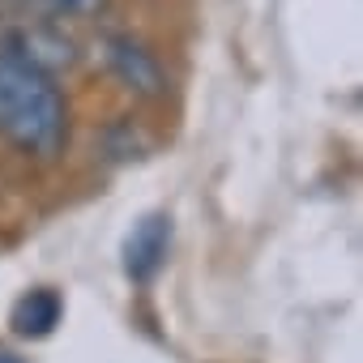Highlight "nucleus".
<instances>
[{
	"mask_svg": "<svg viewBox=\"0 0 363 363\" xmlns=\"http://www.w3.org/2000/svg\"><path fill=\"white\" fill-rule=\"evenodd\" d=\"M0 137L35 158L60 154L69 137V107L43 65L22 52H0Z\"/></svg>",
	"mask_w": 363,
	"mask_h": 363,
	"instance_id": "1",
	"label": "nucleus"
},
{
	"mask_svg": "<svg viewBox=\"0 0 363 363\" xmlns=\"http://www.w3.org/2000/svg\"><path fill=\"white\" fill-rule=\"evenodd\" d=\"M171 235H175V227H171V214H162V210H154V214H145L141 223H133V231L124 235V244H120V265H124V274L133 278V282H154L158 278V269L167 265V257H171Z\"/></svg>",
	"mask_w": 363,
	"mask_h": 363,
	"instance_id": "2",
	"label": "nucleus"
},
{
	"mask_svg": "<svg viewBox=\"0 0 363 363\" xmlns=\"http://www.w3.org/2000/svg\"><path fill=\"white\" fill-rule=\"evenodd\" d=\"M107 65L116 69V77L128 86V90H137V94H145V99H158L162 94V69H158V60H154V52H145L141 43H133V39H111L107 43Z\"/></svg>",
	"mask_w": 363,
	"mask_h": 363,
	"instance_id": "3",
	"label": "nucleus"
},
{
	"mask_svg": "<svg viewBox=\"0 0 363 363\" xmlns=\"http://www.w3.org/2000/svg\"><path fill=\"white\" fill-rule=\"evenodd\" d=\"M60 316H65V303H60V295L52 291V286H39V291H26L18 303H13V312H9V325H13V333L18 337H48L56 325H60Z\"/></svg>",
	"mask_w": 363,
	"mask_h": 363,
	"instance_id": "4",
	"label": "nucleus"
},
{
	"mask_svg": "<svg viewBox=\"0 0 363 363\" xmlns=\"http://www.w3.org/2000/svg\"><path fill=\"white\" fill-rule=\"evenodd\" d=\"M35 5H43L48 13H69V18H86L94 13L103 0H35Z\"/></svg>",
	"mask_w": 363,
	"mask_h": 363,
	"instance_id": "5",
	"label": "nucleus"
},
{
	"mask_svg": "<svg viewBox=\"0 0 363 363\" xmlns=\"http://www.w3.org/2000/svg\"><path fill=\"white\" fill-rule=\"evenodd\" d=\"M0 363H22L18 354H9V350H0Z\"/></svg>",
	"mask_w": 363,
	"mask_h": 363,
	"instance_id": "6",
	"label": "nucleus"
}]
</instances>
